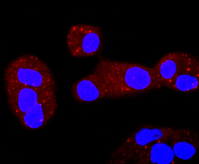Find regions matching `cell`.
I'll return each instance as SVG.
<instances>
[{
    "instance_id": "1",
    "label": "cell",
    "mask_w": 199,
    "mask_h": 164,
    "mask_svg": "<svg viewBox=\"0 0 199 164\" xmlns=\"http://www.w3.org/2000/svg\"><path fill=\"white\" fill-rule=\"evenodd\" d=\"M97 63L109 77L116 98L143 94L162 86L153 67L104 58Z\"/></svg>"
},
{
    "instance_id": "2",
    "label": "cell",
    "mask_w": 199,
    "mask_h": 164,
    "mask_svg": "<svg viewBox=\"0 0 199 164\" xmlns=\"http://www.w3.org/2000/svg\"><path fill=\"white\" fill-rule=\"evenodd\" d=\"M4 82L12 83L56 91L54 76L47 65L37 56L25 54L11 61L6 67Z\"/></svg>"
},
{
    "instance_id": "3",
    "label": "cell",
    "mask_w": 199,
    "mask_h": 164,
    "mask_svg": "<svg viewBox=\"0 0 199 164\" xmlns=\"http://www.w3.org/2000/svg\"><path fill=\"white\" fill-rule=\"evenodd\" d=\"M178 127L156 124L141 125L132 131L117 146L111 155V163L130 162L141 151L158 140L169 139Z\"/></svg>"
},
{
    "instance_id": "4",
    "label": "cell",
    "mask_w": 199,
    "mask_h": 164,
    "mask_svg": "<svg viewBox=\"0 0 199 164\" xmlns=\"http://www.w3.org/2000/svg\"><path fill=\"white\" fill-rule=\"evenodd\" d=\"M68 50L73 57L84 58L95 55L102 50L103 37L99 26L79 24L70 27L66 39Z\"/></svg>"
},
{
    "instance_id": "5",
    "label": "cell",
    "mask_w": 199,
    "mask_h": 164,
    "mask_svg": "<svg viewBox=\"0 0 199 164\" xmlns=\"http://www.w3.org/2000/svg\"><path fill=\"white\" fill-rule=\"evenodd\" d=\"M6 101L17 119L31 109L42 97L53 92L12 83L4 82Z\"/></svg>"
},
{
    "instance_id": "6",
    "label": "cell",
    "mask_w": 199,
    "mask_h": 164,
    "mask_svg": "<svg viewBox=\"0 0 199 164\" xmlns=\"http://www.w3.org/2000/svg\"><path fill=\"white\" fill-rule=\"evenodd\" d=\"M56 92H52L42 97L18 119L24 127L31 130L38 129L45 126L52 118L58 106Z\"/></svg>"
},
{
    "instance_id": "7",
    "label": "cell",
    "mask_w": 199,
    "mask_h": 164,
    "mask_svg": "<svg viewBox=\"0 0 199 164\" xmlns=\"http://www.w3.org/2000/svg\"><path fill=\"white\" fill-rule=\"evenodd\" d=\"M169 141L179 163L191 161L197 155L199 135L194 129L178 127Z\"/></svg>"
},
{
    "instance_id": "8",
    "label": "cell",
    "mask_w": 199,
    "mask_h": 164,
    "mask_svg": "<svg viewBox=\"0 0 199 164\" xmlns=\"http://www.w3.org/2000/svg\"><path fill=\"white\" fill-rule=\"evenodd\" d=\"M199 85V60L197 57L188 54L168 88L189 93L197 90Z\"/></svg>"
},
{
    "instance_id": "9",
    "label": "cell",
    "mask_w": 199,
    "mask_h": 164,
    "mask_svg": "<svg viewBox=\"0 0 199 164\" xmlns=\"http://www.w3.org/2000/svg\"><path fill=\"white\" fill-rule=\"evenodd\" d=\"M169 139L158 140L148 145L130 162L137 164L179 163L169 143Z\"/></svg>"
},
{
    "instance_id": "10",
    "label": "cell",
    "mask_w": 199,
    "mask_h": 164,
    "mask_svg": "<svg viewBox=\"0 0 199 164\" xmlns=\"http://www.w3.org/2000/svg\"><path fill=\"white\" fill-rule=\"evenodd\" d=\"M71 92L76 100L82 102L107 98V93L97 75L92 71L80 78L71 86Z\"/></svg>"
},
{
    "instance_id": "11",
    "label": "cell",
    "mask_w": 199,
    "mask_h": 164,
    "mask_svg": "<svg viewBox=\"0 0 199 164\" xmlns=\"http://www.w3.org/2000/svg\"><path fill=\"white\" fill-rule=\"evenodd\" d=\"M188 54L181 51L168 53L153 67L162 86L168 87Z\"/></svg>"
}]
</instances>
